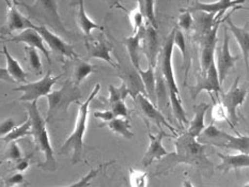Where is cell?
Masks as SVG:
<instances>
[{"instance_id":"d6a6232c","label":"cell","mask_w":249,"mask_h":187,"mask_svg":"<svg viewBox=\"0 0 249 187\" xmlns=\"http://www.w3.org/2000/svg\"><path fill=\"white\" fill-rule=\"evenodd\" d=\"M112 163H113V160H110V162L100 165L97 168L90 170L89 172L87 173L85 176H83V178L80 179L79 181L75 182V183H73V184H71V185H69V186H66V187H87V186H88V185L91 183V181L93 180V179L95 178V176H97V175H99V174L101 173V171H102L103 169L107 168L108 166L111 165Z\"/></svg>"},{"instance_id":"7c38bea8","label":"cell","mask_w":249,"mask_h":187,"mask_svg":"<svg viewBox=\"0 0 249 187\" xmlns=\"http://www.w3.org/2000/svg\"><path fill=\"white\" fill-rule=\"evenodd\" d=\"M220 21L215 23L214 26L209 31L205 32L202 35L201 40V56H200V66L201 71L200 74H205L214 62V55L216 45H217V30Z\"/></svg>"},{"instance_id":"52a82bcc","label":"cell","mask_w":249,"mask_h":187,"mask_svg":"<svg viewBox=\"0 0 249 187\" xmlns=\"http://www.w3.org/2000/svg\"><path fill=\"white\" fill-rule=\"evenodd\" d=\"M60 76H53L51 72H47L45 76H43L40 80H36L35 83H26L18 85L13 89V91L21 92V96L19 98L20 102H26V103H32L36 102L43 96H47L52 92L53 85L57 83V80Z\"/></svg>"},{"instance_id":"ffe728a7","label":"cell","mask_w":249,"mask_h":187,"mask_svg":"<svg viewBox=\"0 0 249 187\" xmlns=\"http://www.w3.org/2000/svg\"><path fill=\"white\" fill-rule=\"evenodd\" d=\"M220 158L217 169L223 172H229L232 169H242L249 167V154H221L216 153Z\"/></svg>"},{"instance_id":"4fadbf2b","label":"cell","mask_w":249,"mask_h":187,"mask_svg":"<svg viewBox=\"0 0 249 187\" xmlns=\"http://www.w3.org/2000/svg\"><path fill=\"white\" fill-rule=\"evenodd\" d=\"M220 83L218 79L217 69H216L215 63L213 62L205 74H200L197 78V83L195 84L193 87L189 88L191 91L192 99H196L197 96L202 92V91H207V92H215L217 94L220 92Z\"/></svg>"},{"instance_id":"e0dca14e","label":"cell","mask_w":249,"mask_h":187,"mask_svg":"<svg viewBox=\"0 0 249 187\" xmlns=\"http://www.w3.org/2000/svg\"><path fill=\"white\" fill-rule=\"evenodd\" d=\"M86 47L88 51V58H97L106 61L108 64H110L112 68H118L116 62L111 58V47L108 44V42L102 37L97 39H86Z\"/></svg>"},{"instance_id":"5b68a950","label":"cell","mask_w":249,"mask_h":187,"mask_svg":"<svg viewBox=\"0 0 249 187\" xmlns=\"http://www.w3.org/2000/svg\"><path fill=\"white\" fill-rule=\"evenodd\" d=\"M46 98L48 101L47 121L58 114L67 112L72 103H78L82 99V91L78 85H75L72 82H68L63 85L61 89L52 91Z\"/></svg>"},{"instance_id":"3957f363","label":"cell","mask_w":249,"mask_h":187,"mask_svg":"<svg viewBox=\"0 0 249 187\" xmlns=\"http://www.w3.org/2000/svg\"><path fill=\"white\" fill-rule=\"evenodd\" d=\"M101 90V85L95 84L93 90L91 91L88 98L83 103L78 102V116L75 123L74 131L69 136V138L63 143L61 148V152L72 151V163L77 164L82 159V155L84 151V137L87 130V122L89 117V106L91 102L95 99V96L99 94Z\"/></svg>"},{"instance_id":"bcb514c9","label":"cell","mask_w":249,"mask_h":187,"mask_svg":"<svg viewBox=\"0 0 249 187\" xmlns=\"http://www.w3.org/2000/svg\"><path fill=\"white\" fill-rule=\"evenodd\" d=\"M0 80H3V82L7 83H12V84H16L14 80L12 79V77L10 76L8 71L3 68H0Z\"/></svg>"},{"instance_id":"1f68e13d","label":"cell","mask_w":249,"mask_h":187,"mask_svg":"<svg viewBox=\"0 0 249 187\" xmlns=\"http://www.w3.org/2000/svg\"><path fill=\"white\" fill-rule=\"evenodd\" d=\"M129 184L131 187H148L149 175L147 171L129 168Z\"/></svg>"},{"instance_id":"60d3db41","label":"cell","mask_w":249,"mask_h":187,"mask_svg":"<svg viewBox=\"0 0 249 187\" xmlns=\"http://www.w3.org/2000/svg\"><path fill=\"white\" fill-rule=\"evenodd\" d=\"M228 118V115H227V111L224 108V106L221 105V103L215 104L213 109H212V119L213 121H225V120H228L227 119Z\"/></svg>"},{"instance_id":"ab89813d","label":"cell","mask_w":249,"mask_h":187,"mask_svg":"<svg viewBox=\"0 0 249 187\" xmlns=\"http://www.w3.org/2000/svg\"><path fill=\"white\" fill-rule=\"evenodd\" d=\"M178 25L180 28L183 30H189L193 26V17H192V13L187 12V11L184 10L183 12L178 16Z\"/></svg>"},{"instance_id":"836d02e7","label":"cell","mask_w":249,"mask_h":187,"mask_svg":"<svg viewBox=\"0 0 249 187\" xmlns=\"http://www.w3.org/2000/svg\"><path fill=\"white\" fill-rule=\"evenodd\" d=\"M25 52L32 71L35 72V74L40 75L42 73V61L39 55V51L34 47L25 46Z\"/></svg>"},{"instance_id":"484cf974","label":"cell","mask_w":249,"mask_h":187,"mask_svg":"<svg viewBox=\"0 0 249 187\" xmlns=\"http://www.w3.org/2000/svg\"><path fill=\"white\" fill-rule=\"evenodd\" d=\"M77 24L78 27L84 32V34L86 36H90L92 30L94 29H100V30H104L102 26H100L99 24L94 23L88 14H87L86 10H85V5H84V1L79 2V9H78V14H77Z\"/></svg>"},{"instance_id":"7dc6e473","label":"cell","mask_w":249,"mask_h":187,"mask_svg":"<svg viewBox=\"0 0 249 187\" xmlns=\"http://www.w3.org/2000/svg\"><path fill=\"white\" fill-rule=\"evenodd\" d=\"M182 187H194V185L192 184V182L189 181H184L183 184H182Z\"/></svg>"},{"instance_id":"7402d4cb","label":"cell","mask_w":249,"mask_h":187,"mask_svg":"<svg viewBox=\"0 0 249 187\" xmlns=\"http://www.w3.org/2000/svg\"><path fill=\"white\" fill-rule=\"evenodd\" d=\"M209 109L210 105L208 103H204V102H201L200 104L194 106L195 117L194 119L188 123V130L186 131L189 135H192L193 137L197 139L201 135L204 128L207 127L204 123V117Z\"/></svg>"},{"instance_id":"44dd1931","label":"cell","mask_w":249,"mask_h":187,"mask_svg":"<svg viewBox=\"0 0 249 187\" xmlns=\"http://www.w3.org/2000/svg\"><path fill=\"white\" fill-rule=\"evenodd\" d=\"M8 3V20L7 26L9 32L18 31V30H26L34 27L29 18L21 14L18 9L16 8V2H7Z\"/></svg>"},{"instance_id":"7a4b0ae2","label":"cell","mask_w":249,"mask_h":187,"mask_svg":"<svg viewBox=\"0 0 249 187\" xmlns=\"http://www.w3.org/2000/svg\"><path fill=\"white\" fill-rule=\"evenodd\" d=\"M26 107L27 112H28V118L31 122V136L34 137L36 147L44 154L45 157L44 164L40 165V167L47 171H56L57 162L55 158V152H53L50 140V135H48L46 128V121L41 116L36 102L27 103Z\"/></svg>"},{"instance_id":"f1b7e54d","label":"cell","mask_w":249,"mask_h":187,"mask_svg":"<svg viewBox=\"0 0 249 187\" xmlns=\"http://www.w3.org/2000/svg\"><path fill=\"white\" fill-rule=\"evenodd\" d=\"M27 136H31V122L29 120V118L21 125L15 126L13 130L8 134V135L0 138V140L9 144L11 142H14L16 140H18V139L27 137Z\"/></svg>"},{"instance_id":"f6af8a7d","label":"cell","mask_w":249,"mask_h":187,"mask_svg":"<svg viewBox=\"0 0 249 187\" xmlns=\"http://www.w3.org/2000/svg\"><path fill=\"white\" fill-rule=\"evenodd\" d=\"M29 162H30V159H29V157H23V158H20L19 160H18V162L15 163V167H14V169L18 171V172H24L25 170H27L28 169V167H29Z\"/></svg>"},{"instance_id":"e575fe53","label":"cell","mask_w":249,"mask_h":187,"mask_svg":"<svg viewBox=\"0 0 249 187\" xmlns=\"http://www.w3.org/2000/svg\"><path fill=\"white\" fill-rule=\"evenodd\" d=\"M170 100V105L172 107V111L173 115L177 118V120L180 123V125L184 124H188L189 121L186 118V112L185 109H184L183 104H182V100L181 98H169Z\"/></svg>"},{"instance_id":"8fae6325","label":"cell","mask_w":249,"mask_h":187,"mask_svg":"<svg viewBox=\"0 0 249 187\" xmlns=\"http://www.w3.org/2000/svg\"><path fill=\"white\" fill-rule=\"evenodd\" d=\"M32 28H34L37 34L42 36L43 41H44L45 44H47L48 47H50L53 51H55L61 56L68 57L70 59H75L78 57L72 45H70L69 43L62 40L60 36H58L57 34H53V32H52L50 29L46 28L45 26L34 25Z\"/></svg>"},{"instance_id":"9a60e30c","label":"cell","mask_w":249,"mask_h":187,"mask_svg":"<svg viewBox=\"0 0 249 187\" xmlns=\"http://www.w3.org/2000/svg\"><path fill=\"white\" fill-rule=\"evenodd\" d=\"M245 1L243 0H218V1L214 2H202V1H196L194 2L192 7H189L185 11L187 12H203L208 15H213L215 14H221L225 12L226 10L235 8L240 9L241 5Z\"/></svg>"},{"instance_id":"7bdbcfd3","label":"cell","mask_w":249,"mask_h":187,"mask_svg":"<svg viewBox=\"0 0 249 187\" xmlns=\"http://www.w3.org/2000/svg\"><path fill=\"white\" fill-rule=\"evenodd\" d=\"M24 181H25L24 174L20 172H16L11 175L10 178L5 181V184H7L8 187H15L18 185H20L21 183H24Z\"/></svg>"},{"instance_id":"d6986e66","label":"cell","mask_w":249,"mask_h":187,"mask_svg":"<svg viewBox=\"0 0 249 187\" xmlns=\"http://www.w3.org/2000/svg\"><path fill=\"white\" fill-rule=\"evenodd\" d=\"M225 21L227 26H228V30H230V32L233 36L235 37L236 43L239 44L242 55H243V59L245 61V66L246 68H248V62H249V31H248V23L245 24L244 27H239L236 26L233 20L231 19V16L228 15L225 18Z\"/></svg>"},{"instance_id":"ac0fdd59","label":"cell","mask_w":249,"mask_h":187,"mask_svg":"<svg viewBox=\"0 0 249 187\" xmlns=\"http://www.w3.org/2000/svg\"><path fill=\"white\" fill-rule=\"evenodd\" d=\"M10 41L15 42V43H25L27 46L34 47L36 51H40L43 55L45 56L47 62L51 64L50 51H48L47 47L45 46V43H44V41H43L42 36L37 34V32L34 28L23 30L18 35L13 36Z\"/></svg>"},{"instance_id":"74e56055","label":"cell","mask_w":249,"mask_h":187,"mask_svg":"<svg viewBox=\"0 0 249 187\" xmlns=\"http://www.w3.org/2000/svg\"><path fill=\"white\" fill-rule=\"evenodd\" d=\"M127 13L129 15V20H131V24L133 26L134 34H136L137 31H139L144 26V19L142 17V13H140V11L137 8L133 10L132 12H127Z\"/></svg>"},{"instance_id":"d4e9b609","label":"cell","mask_w":249,"mask_h":187,"mask_svg":"<svg viewBox=\"0 0 249 187\" xmlns=\"http://www.w3.org/2000/svg\"><path fill=\"white\" fill-rule=\"evenodd\" d=\"M3 55L5 57V61H7V69L9 75L16 84H26L27 80V73L21 68L19 62L11 55L9 52L7 46H3Z\"/></svg>"},{"instance_id":"f546056e","label":"cell","mask_w":249,"mask_h":187,"mask_svg":"<svg viewBox=\"0 0 249 187\" xmlns=\"http://www.w3.org/2000/svg\"><path fill=\"white\" fill-rule=\"evenodd\" d=\"M94 71H95V68L91 63L87 62V61H83V60L78 61L74 68L72 83L75 85H79V84L82 83L84 79H86L90 74H92Z\"/></svg>"},{"instance_id":"4dcf8cb0","label":"cell","mask_w":249,"mask_h":187,"mask_svg":"<svg viewBox=\"0 0 249 187\" xmlns=\"http://www.w3.org/2000/svg\"><path fill=\"white\" fill-rule=\"evenodd\" d=\"M108 92H109L108 102H109L110 105L118 103V102H124L129 94V91L124 83H122L119 87H115V85H110L108 87Z\"/></svg>"},{"instance_id":"b9f144b4","label":"cell","mask_w":249,"mask_h":187,"mask_svg":"<svg viewBox=\"0 0 249 187\" xmlns=\"http://www.w3.org/2000/svg\"><path fill=\"white\" fill-rule=\"evenodd\" d=\"M15 126H16L15 122L13 119H11V118L4 120L2 123H0V138L8 135V134L12 131Z\"/></svg>"},{"instance_id":"ba28073f","label":"cell","mask_w":249,"mask_h":187,"mask_svg":"<svg viewBox=\"0 0 249 187\" xmlns=\"http://www.w3.org/2000/svg\"><path fill=\"white\" fill-rule=\"evenodd\" d=\"M229 40H230L229 30L225 27L223 45H221L219 48H216L215 55H214V63H215L216 69H217L220 85L224 84L226 77L228 76V74L231 69L235 67V63L240 58L239 56L231 55Z\"/></svg>"},{"instance_id":"cb8c5ba5","label":"cell","mask_w":249,"mask_h":187,"mask_svg":"<svg viewBox=\"0 0 249 187\" xmlns=\"http://www.w3.org/2000/svg\"><path fill=\"white\" fill-rule=\"evenodd\" d=\"M137 74L142 79L144 93L149 96V101L152 104L158 103V96H156V74L155 68L149 67L147 69H142V68L136 69Z\"/></svg>"},{"instance_id":"ee69618b","label":"cell","mask_w":249,"mask_h":187,"mask_svg":"<svg viewBox=\"0 0 249 187\" xmlns=\"http://www.w3.org/2000/svg\"><path fill=\"white\" fill-rule=\"evenodd\" d=\"M94 118L96 119H100L102 121H104L105 123L110 122L111 120L115 119V117H113L111 110H106V111H95L93 114Z\"/></svg>"},{"instance_id":"2e32d148","label":"cell","mask_w":249,"mask_h":187,"mask_svg":"<svg viewBox=\"0 0 249 187\" xmlns=\"http://www.w3.org/2000/svg\"><path fill=\"white\" fill-rule=\"evenodd\" d=\"M135 101L137 102L139 107H140V110L143 114V116L147 118L145 120H151L155 122L156 124L160 128H163L161 126L165 125L166 127L169 128L170 131H172L173 133H176V130L173 128V126L170 124L169 122L167 121L166 118L164 117V115L161 114V112L156 108L155 105L151 103L149 101V99L142 93H139L136 98H135Z\"/></svg>"},{"instance_id":"277c9868","label":"cell","mask_w":249,"mask_h":187,"mask_svg":"<svg viewBox=\"0 0 249 187\" xmlns=\"http://www.w3.org/2000/svg\"><path fill=\"white\" fill-rule=\"evenodd\" d=\"M200 141L209 140L214 146L224 149L235 150L243 154L249 153V137L248 135L233 136L216 127L213 123H211L201 133Z\"/></svg>"},{"instance_id":"83f0119b","label":"cell","mask_w":249,"mask_h":187,"mask_svg":"<svg viewBox=\"0 0 249 187\" xmlns=\"http://www.w3.org/2000/svg\"><path fill=\"white\" fill-rule=\"evenodd\" d=\"M155 1L153 0H142V1H137V9L140 11L142 17L144 19V24L150 25L158 29V23H156L155 17Z\"/></svg>"},{"instance_id":"603a6c76","label":"cell","mask_w":249,"mask_h":187,"mask_svg":"<svg viewBox=\"0 0 249 187\" xmlns=\"http://www.w3.org/2000/svg\"><path fill=\"white\" fill-rule=\"evenodd\" d=\"M143 27L136 34H133L131 36H127L123 40V44L125 45L128 56L131 58L132 64L135 69H138L140 67V51H142V37Z\"/></svg>"},{"instance_id":"6da1fadb","label":"cell","mask_w":249,"mask_h":187,"mask_svg":"<svg viewBox=\"0 0 249 187\" xmlns=\"http://www.w3.org/2000/svg\"><path fill=\"white\" fill-rule=\"evenodd\" d=\"M175 147L176 151L170 152L163 160V165H167L164 171L176 167L178 164L193 165L201 169L212 168V163L207 155V144L201 143L187 132L175 139Z\"/></svg>"},{"instance_id":"5bb4252c","label":"cell","mask_w":249,"mask_h":187,"mask_svg":"<svg viewBox=\"0 0 249 187\" xmlns=\"http://www.w3.org/2000/svg\"><path fill=\"white\" fill-rule=\"evenodd\" d=\"M142 51L148 58L149 67L156 68L158 66L159 55V36L158 29L154 27L144 24L142 37Z\"/></svg>"},{"instance_id":"9c48e42d","label":"cell","mask_w":249,"mask_h":187,"mask_svg":"<svg viewBox=\"0 0 249 187\" xmlns=\"http://www.w3.org/2000/svg\"><path fill=\"white\" fill-rule=\"evenodd\" d=\"M247 89L240 87V77H237L234 83L232 84L228 92H225L221 95V105L227 111L231 124H236L237 121V108L244 104L247 96Z\"/></svg>"},{"instance_id":"f35d334b","label":"cell","mask_w":249,"mask_h":187,"mask_svg":"<svg viewBox=\"0 0 249 187\" xmlns=\"http://www.w3.org/2000/svg\"><path fill=\"white\" fill-rule=\"evenodd\" d=\"M111 112L115 118H129L125 102H118L111 105Z\"/></svg>"},{"instance_id":"30bf717a","label":"cell","mask_w":249,"mask_h":187,"mask_svg":"<svg viewBox=\"0 0 249 187\" xmlns=\"http://www.w3.org/2000/svg\"><path fill=\"white\" fill-rule=\"evenodd\" d=\"M144 122L145 125L148 126V121L144 119ZM148 137L150 140V144L147 152L144 153V156L142 158V166L144 168H148L149 166L152 165L153 162H155V160H161V158L166 157L167 155L170 153L163 146V139L165 137H168L163 128H160V133L156 134V135H153L148 126Z\"/></svg>"},{"instance_id":"8d00e7d4","label":"cell","mask_w":249,"mask_h":187,"mask_svg":"<svg viewBox=\"0 0 249 187\" xmlns=\"http://www.w3.org/2000/svg\"><path fill=\"white\" fill-rule=\"evenodd\" d=\"M4 158L12 160V162H14V163L18 162V160H19L20 158H23V153H21V150L18 147V144L16 143V141L11 142L8 144Z\"/></svg>"},{"instance_id":"8992f818","label":"cell","mask_w":249,"mask_h":187,"mask_svg":"<svg viewBox=\"0 0 249 187\" xmlns=\"http://www.w3.org/2000/svg\"><path fill=\"white\" fill-rule=\"evenodd\" d=\"M178 27H175L171 32L166 37L163 50L160 52V73L163 77L165 84L167 85L168 90H169V98H181L180 91H178V84L175 78V73H173L172 68V53H173V39H175L176 31Z\"/></svg>"},{"instance_id":"d590c367","label":"cell","mask_w":249,"mask_h":187,"mask_svg":"<svg viewBox=\"0 0 249 187\" xmlns=\"http://www.w3.org/2000/svg\"><path fill=\"white\" fill-rule=\"evenodd\" d=\"M173 45H176L178 50L181 51L182 57H183V64L186 68L185 71V75H187V71H188V57H187V51H186V42H185V36H184L183 32L180 29H177L176 34H175V39H173Z\"/></svg>"},{"instance_id":"4316f807","label":"cell","mask_w":249,"mask_h":187,"mask_svg":"<svg viewBox=\"0 0 249 187\" xmlns=\"http://www.w3.org/2000/svg\"><path fill=\"white\" fill-rule=\"evenodd\" d=\"M107 126L113 133L119 134L126 139H132L134 134L131 131V120L129 118H115L110 122L107 123Z\"/></svg>"}]
</instances>
